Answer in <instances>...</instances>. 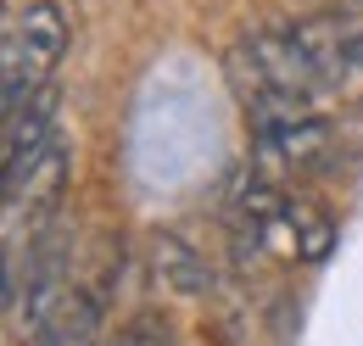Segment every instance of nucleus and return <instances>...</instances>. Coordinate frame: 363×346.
<instances>
[{
	"label": "nucleus",
	"instance_id": "5",
	"mask_svg": "<svg viewBox=\"0 0 363 346\" xmlns=\"http://www.w3.org/2000/svg\"><path fill=\"white\" fill-rule=\"evenodd\" d=\"M157 279H168L174 291H201L207 285V268L190 257L179 240H157Z\"/></svg>",
	"mask_w": 363,
	"mask_h": 346
},
{
	"label": "nucleus",
	"instance_id": "6",
	"mask_svg": "<svg viewBox=\"0 0 363 346\" xmlns=\"http://www.w3.org/2000/svg\"><path fill=\"white\" fill-rule=\"evenodd\" d=\"M112 346H174V341H168V330H162V324H135V330H123Z\"/></svg>",
	"mask_w": 363,
	"mask_h": 346
},
{
	"label": "nucleus",
	"instance_id": "3",
	"mask_svg": "<svg viewBox=\"0 0 363 346\" xmlns=\"http://www.w3.org/2000/svg\"><path fill=\"white\" fill-rule=\"evenodd\" d=\"M62 50H67V11L56 0H34L11 17V28H6V118L45 95L50 73L62 67Z\"/></svg>",
	"mask_w": 363,
	"mask_h": 346
},
{
	"label": "nucleus",
	"instance_id": "4",
	"mask_svg": "<svg viewBox=\"0 0 363 346\" xmlns=\"http://www.w3.org/2000/svg\"><path fill=\"white\" fill-rule=\"evenodd\" d=\"M23 335L34 346H95V335H101V302L67 285Z\"/></svg>",
	"mask_w": 363,
	"mask_h": 346
},
{
	"label": "nucleus",
	"instance_id": "2",
	"mask_svg": "<svg viewBox=\"0 0 363 346\" xmlns=\"http://www.w3.org/2000/svg\"><path fill=\"white\" fill-rule=\"evenodd\" d=\"M291 40L308 62L313 106H363V17L358 11H318L291 23Z\"/></svg>",
	"mask_w": 363,
	"mask_h": 346
},
{
	"label": "nucleus",
	"instance_id": "1",
	"mask_svg": "<svg viewBox=\"0 0 363 346\" xmlns=\"http://www.w3.org/2000/svg\"><path fill=\"white\" fill-rule=\"evenodd\" d=\"M229 223H235L240 246H257V252L285 257V262H324L330 246H335L330 213H318L313 201L269 184L263 173L235 179V190H229Z\"/></svg>",
	"mask_w": 363,
	"mask_h": 346
}]
</instances>
